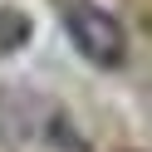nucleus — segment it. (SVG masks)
Masks as SVG:
<instances>
[{
	"mask_svg": "<svg viewBox=\"0 0 152 152\" xmlns=\"http://www.w3.org/2000/svg\"><path fill=\"white\" fill-rule=\"evenodd\" d=\"M59 25L69 34V44L79 49V59L93 64V69H118L128 59V30L98 0H64L59 5Z\"/></svg>",
	"mask_w": 152,
	"mask_h": 152,
	"instance_id": "f257e3e1",
	"label": "nucleus"
},
{
	"mask_svg": "<svg viewBox=\"0 0 152 152\" xmlns=\"http://www.w3.org/2000/svg\"><path fill=\"white\" fill-rule=\"evenodd\" d=\"M30 34H34V20L20 5H0V59L20 54L25 44H30Z\"/></svg>",
	"mask_w": 152,
	"mask_h": 152,
	"instance_id": "f03ea898",
	"label": "nucleus"
}]
</instances>
